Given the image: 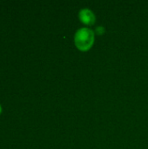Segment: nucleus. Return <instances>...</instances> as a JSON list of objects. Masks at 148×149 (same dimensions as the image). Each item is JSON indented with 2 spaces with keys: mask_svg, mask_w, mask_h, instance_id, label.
<instances>
[{
  "mask_svg": "<svg viewBox=\"0 0 148 149\" xmlns=\"http://www.w3.org/2000/svg\"><path fill=\"white\" fill-rule=\"evenodd\" d=\"M96 32H97L98 35H102V34L105 32L104 27H103V26H98V27L96 28Z\"/></svg>",
  "mask_w": 148,
  "mask_h": 149,
  "instance_id": "7ed1b4c3",
  "label": "nucleus"
},
{
  "mask_svg": "<svg viewBox=\"0 0 148 149\" xmlns=\"http://www.w3.org/2000/svg\"><path fill=\"white\" fill-rule=\"evenodd\" d=\"M2 110H3V108H2V107H1V105H0V114L2 113Z\"/></svg>",
  "mask_w": 148,
  "mask_h": 149,
  "instance_id": "20e7f679",
  "label": "nucleus"
},
{
  "mask_svg": "<svg viewBox=\"0 0 148 149\" xmlns=\"http://www.w3.org/2000/svg\"><path fill=\"white\" fill-rule=\"evenodd\" d=\"M95 40V34L92 29L89 28H80L79 29L74 36V43L76 47L81 52L89 51Z\"/></svg>",
  "mask_w": 148,
  "mask_h": 149,
  "instance_id": "f257e3e1",
  "label": "nucleus"
},
{
  "mask_svg": "<svg viewBox=\"0 0 148 149\" xmlns=\"http://www.w3.org/2000/svg\"><path fill=\"white\" fill-rule=\"evenodd\" d=\"M79 18L83 24L86 25H92L96 21L95 14L89 9H82L79 13Z\"/></svg>",
  "mask_w": 148,
  "mask_h": 149,
  "instance_id": "f03ea898",
  "label": "nucleus"
}]
</instances>
